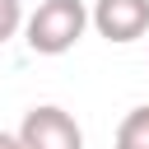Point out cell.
Listing matches in <instances>:
<instances>
[{"instance_id": "obj_1", "label": "cell", "mask_w": 149, "mask_h": 149, "mask_svg": "<svg viewBox=\"0 0 149 149\" xmlns=\"http://www.w3.org/2000/svg\"><path fill=\"white\" fill-rule=\"evenodd\" d=\"M88 23H93V14L84 9V0H42L23 23V42L37 56H65L84 37Z\"/></svg>"}, {"instance_id": "obj_2", "label": "cell", "mask_w": 149, "mask_h": 149, "mask_svg": "<svg viewBox=\"0 0 149 149\" xmlns=\"http://www.w3.org/2000/svg\"><path fill=\"white\" fill-rule=\"evenodd\" d=\"M14 135H19L23 149H84V130H79V121H74L65 107H56V102L28 107Z\"/></svg>"}, {"instance_id": "obj_3", "label": "cell", "mask_w": 149, "mask_h": 149, "mask_svg": "<svg viewBox=\"0 0 149 149\" xmlns=\"http://www.w3.org/2000/svg\"><path fill=\"white\" fill-rule=\"evenodd\" d=\"M93 28L98 37L126 47V42H140L149 33V0H93Z\"/></svg>"}, {"instance_id": "obj_4", "label": "cell", "mask_w": 149, "mask_h": 149, "mask_svg": "<svg viewBox=\"0 0 149 149\" xmlns=\"http://www.w3.org/2000/svg\"><path fill=\"white\" fill-rule=\"evenodd\" d=\"M116 149H149V102L144 107H130L116 126Z\"/></svg>"}, {"instance_id": "obj_5", "label": "cell", "mask_w": 149, "mask_h": 149, "mask_svg": "<svg viewBox=\"0 0 149 149\" xmlns=\"http://www.w3.org/2000/svg\"><path fill=\"white\" fill-rule=\"evenodd\" d=\"M28 23V14H23V0H0V47L19 33Z\"/></svg>"}, {"instance_id": "obj_6", "label": "cell", "mask_w": 149, "mask_h": 149, "mask_svg": "<svg viewBox=\"0 0 149 149\" xmlns=\"http://www.w3.org/2000/svg\"><path fill=\"white\" fill-rule=\"evenodd\" d=\"M0 149H23V144H19V135H9V130H0Z\"/></svg>"}]
</instances>
